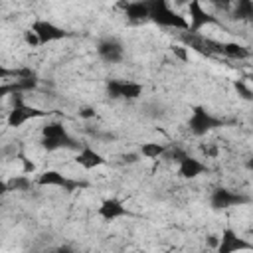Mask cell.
Segmentation results:
<instances>
[{
  "label": "cell",
  "instance_id": "obj_1",
  "mask_svg": "<svg viewBox=\"0 0 253 253\" xmlns=\"http://www.w3.org/2000/svg\"><path fill=\"white\" fill-rule=\"evenodd\" d=\"M38 34H40V38H42V42L45 43V42H53V40H61V38H65L67 34L61 30V28H55L53 24H49V22H36L34 26H32Z\"/></svg>",
  "mask_w": 253,
  "mask_h": 253
},
{
  "label": "cell",
  "instance_id": "obj_2",
  "mask_svg": "<svg viewBox=\"0 0 253 253\" xmlns=\"http://www.w3.org/2000/svg\"><path fill=\"white\" fill-rule=\"evenodd\" d=\"M75 164H79V166H83V168L89 170V168H95V166L105 164V158L99 152H95L89 146H85V148H81V152L75 154Z\"/></svg>",
  "mask_w": 253,
  "mask_h": 253
},
{
  "label": "cell",
  "instance_id": "obj_3",
  "mask_svg": "<svg viewBox=\"0 0 253 253\" xmlns=\"http://www.w3.org/2000/svg\"><path fill=\"white\" fill-rule=\"evenodd\" d=\"M178 174H182L184 178H196L198 174H204L206 166L198 160V158H190V156H182V160L178 162Z\"/></svg>",
  "mask_w": 253,
  "mask_h": 253
},
{
  "label": "cell",
  "instance_id": "obj_4",
  "mask_svg": "<svg viewBox=\"0 0 253 253\" xmlns=\"http://www.w3.org/2000/svg\"><path fill=\"white\" fill-rule=\"evenodd\" d=\"M99 215H103L105 219H115L119 215H126V208L119 200H105L99 208Z\"/></svg>",
  "mask_w": 253,
  "mask_h": 253
},
{
  "label": "cell",
  "instance_id": "obj_5",
  "mask_svg": "<svg viewBox=\"0 0 253 253\" xmlns=\"http://www.w3.org/2000/svg\"><path fill=\"white\" fill-rule=\"evenodd\" d=\"M40 186H67V178L57 172V170H45L43 174L38 176Z\"/></svg>",
  "mask_w": 253,
  "mask_h": 253
},
{
  "label": "cell",
  "instance_id": "obj_6",
  "mask_svg": "<svg viewBox=\"0 0 253 253\" xmlns=\"http://www.w3.org/2000/svg\"><path fill=\"white\" fill-rule=\"evenodd\" d=\"M221 51H223L227 57H233V59H247V57L251 55L249 49L243 47V45L237 43V42H227V43H223V45H221Z\"/></svg>",
  "mask_w": 253,
  "mask_h": 253
},
{
  "label": "cell",
  "instance_id": "obj_7",
  "mask_svg": "<svg viewBox=\"0 0 253 253\" xmlns=\"http://www.w3.org/2000/svg\"><path fill=\"white\" fill-rule=\"evenodd\" d=\"M166 150H168V148L162 146V144H158V142H142V146H140V154H142L144 158H150V160L162 158Z\"/></svg>",
  "mask_w": 253,
  "mask_h": 253
},
{
  "label": "cell",
  "instance_id": "obj_8",
  "mask_svg": "<svg viewBox=\"0 0 253 253\" xmlns=\"http://www.w3.org/2000/svg\"><path fill=\"white\" fill-rule=\"evenodd\" d=\"M24 43H26L28 47H40L43 42H42L40 34H38L34 28H30V30H26V32H24Z\"/></svg>",
  "mask_w": 253,
  "mask_h": 253
},
{
  "label": "cell",
  "instance_id": "obj_9",
  "mask_svg": "<svg viewBox=\"0 0 253 253\" xmlns=\"http://www.w3.org/2000/svg\"><path fill=\"white\" fill-rule=\"evenodd\" d=\"M170 51H172V55H174L176 59H180L182 63H186V61L190 59V51H188V47H186V45L172 43V45H170Z\"/></svg>",
  "mask_w": 253,
  "mask_h": 253
},
{
  "label": "cell",
  "instance_id": "obj_10",
  "mask_svg": "<svg viewBox=\"0 0 253 253\" xmlns=\"http://www.w3.org/2000/svg\"><path fill=\"white\" fill-rule=\"evenodd\" d=\"M79 117L81 119H93L95 117V111L93 109H83V111H79Z\"/></svg>",
  "mask_w": 253,
  "mask_h": 253
}]
</instances>
